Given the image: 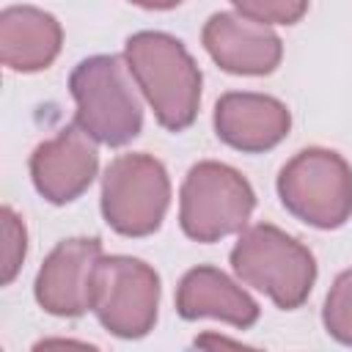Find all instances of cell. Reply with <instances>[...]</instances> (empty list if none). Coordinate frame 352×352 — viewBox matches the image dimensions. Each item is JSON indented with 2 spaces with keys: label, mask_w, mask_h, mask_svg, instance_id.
Masks as SVG:
<instances>
[{
  "label": "cell",
  "mask_w": 352,
  "mask_h": 352,
  "mask_svg": "<svg viewBox=\"0 0 352 352\" xmlns=\"http://www.w3.org/2000/svg\"><path fill=\"white\" fill-rule=\"evenodd\" d=\"M124 60L165 129L179 132L195 121L201 72L182 41L168 33L143 30L126 38Z\"/></svg>",
  "instance_id": "1"
},
{
  "label": "cell",
  "mask_w": 352,
  "mask_h": 352,
  "mask_svg": "<svg viewBox=\"0 0 352 352\" xmlns=\"http://www.w3.org/2000/svg\"><path fill=\"white\" fill-rule=\"evenodd\" d=\"M129 66L118 55H94L69 77L77 102L74 124L107 146H124L143 126V107L129 82Z\"/></svg>",
  "instance_id": "2"
},
{
  "label": "cell",
  "mask_w": 352,
  "mask_h": 352,
  "mask_svg": "<svg viewBox=\"0 0 352 352\" xmlns=\"http://www.w3.org/2000/svg\"><path fill=\"white\" fill-rule=\"evenodd\" d=\"M231 267L283 311L302 305L316 278L311 250L270 223L253 226L239 236L231 250Z\"/></svg>",
  "instance_id": "3"
},
{
  "label": "cell",
  "mask_w": 352,
  "mask_h": 352,
  "mask_svg": "<svg viewBox=\"0 0 352 352\" xmlns=\"http://www.w3.org/2000/svg\"><path fill=\"white\" fill-rule=\"evenodd\" d=\"M278 195L294 217L338 228L352 214V170L336 151L305 148L280 168Z\"/></svg>",
  "instance_id": "4"
},
{
  "label": "cell",
  "mask_w": 352,
  "mask_h": 352,
  "mask_svg": "<svg viewBox=\"0 0 352 352\" xmlns=\"http://www.w3.org/2000/svg\"><path fill=\"white\" fill-rule=\"evenodd\" d=\"M256 195L242 173L223 162H198L182 184L179 220L190 239L214 242L242 231Z\"/></svg>",
  "instance_id": "5"
},
{
  "label": "cell",
  "mask_w": 352,
  "mask_h": 352,
  "mask_svg": "<svg viewBox=\"0 0 352 352\" xmlns=\"http://www.w3.org/2000/svg\"><path fill=\"white\" fill-rule=\"evenodd\" d=\"M170 201L168 173L148 154L116 157L102 182L104 220L124 236H146L160 228Z\"/></svg>",
  "instance_id": "6"
},
{
  "label": "cell",
  "mask_w": 352,
  "mask_h": 352,
  "mask_svg": "<svg viewBox=\"0 0 352 352\" xmlns=\"http://www.w3.org/2000/svg\"><path fill=\"white\" fill-rule=\"evenodd\" d=\"M157 302L160 278L146 261L129 256H102L96 261L91 308L110 333L121 338L146 336L157 319Z\"/></svg>",
  "instance_id": "7"
},
{
  "label": "cell",
  "mask_w": 352,
  "mask_h": 352,
  "mask_svg": "<svg viewBox=\"0 0 352 352\" xmlns=\"http://www.w3.org/2000/svg\"><path fill=\"white\" fill-rule=\"evenodd\" d=\"M102 242L96 236H77L60 242L36 275V300L55 316H80L91 308V283Z\"/></svg>",
  "instance_id": "8"
},
{
  "label": "cell",
  "mask_w": 352,
  "mask_h": 352,
  "mask_svg": "<svg viewBox=\"0 0 352 352\" xmlns=\"http://www.w3.org/2000/svg\"><path fill=\"white\" fill-rule=\"evenodd\" d=\"M96 146L88 140V132L77 124L58 132V138L36 146L30 157V173L36 190L52 204H69L96 176Z\"/></svg>",
  "instance_id": "9"
},
{
  "label": "cell",
  "mask_w": 352,
  "mask_h": 352,
  "mask_svg": "<svg viewBox=\"0 0 352 352\" xmlns=\"http://www.w3.org/2000/svg\"><path fill=\"white\" fill-rule=\"evenodd\" d=\"M204 47L234 74H270L283 55L280 38L250 16L214 14L204 25Z\"/></svg>",
  "instance_id": "10"
},
{
  "label": "cell",
  "mask_w": 352,
  "mask_h": 352,
  "mask_svg": "<svg viewBox=\"0 0 352 352\" xmlns=\"http://www.w3.org/2000/svg\"><path fill=\"white\" fill-rule=\"evenodd\" d=\"M289 126L286 104L264 94H226L214 107L217 138L239 151H267L286 138Z\"/></svg>",
  "instance_id": "11"
},
{
  "label": "cell",
  "mask_w": 352,
  "mask_h": 352,
  "mask_svg": "<svg viewBox=\"0 0 352 352\" xmlns=\"http://www.w3.org/2000/svg\"><path fill=\"white\" fill-rule=\"evenodd\" d=\"M60 38L58 19L41 8L14 6L0 16V55L14 72L47 69L60 50Z\"/></svg>",
  "instance_id": "12"
},
{
  "label": "cell",
  "mask_w": 352,
  "mask_h": 352,
  "mask_svg": "<svg viewBox=\"0 0 352 352\" xmlns=\"http://www.w3.org/2000/svg\"><path fill=\"white\" fill-rule=\"evenodd\" d=\"M176 311L182 319L214 316L231 322L234 327H250L258 319V305L214 267H195L182 278Z\"/></svg>",
  "instance_id": "13"
},
{
  "label": "cell",
  "mask_w": 352,
  "mask_h": 352,
  "mask_svg": "<svg viewBox=\"0 0 352 352\" xmlns=\"http://www.w3.org/2000/svg\"><path fill=\"white\" fill-rule=\"evenodd\" d=\"M324 327L341 344H352V270H344L327 294Z\"/></svg>",
  "instance_id": "14"
},
{
  "label": "cell",
  "mask_w": 352,
  "mask_h": 352,
  "mask_svg": "<svg viewBox=\"0 0 352 352\" xmlns=\"http://www.w3.org/2000/svg\"><path fill=\"white\" fill-rule=\"evenodd\" d=\"M242 16H250L264 25H294L305 11L308 0H231Z\"/></svg>",
  "instance_id": "15"
},
{
  "label": "cell",
  "mask_w": 352,
  "mask_h": 352,
  "mask_svg": "<svg viewBox=\"0 0 352 352\" xmlns=\"http://www.w3.org/2000/svg\"><path fill=\"white\" fill-rule=\"evenodd\" d=\"M3 283H11L25 258V228L8 206L3 209Z\"/></svg>",
  "instance_id": "16"
},
{
  "label": "cell",
  "mask_w": 352,
  "mask_h": 352,
  "mask_svg": "<svg viewBox=\"0 0 352 352\" xmlns=\"http://www.w3.org/2000/svg\"><path fill=\"white\" fill-rule=\"evenodd\" d=\"M132 3H138V6H143V8H173V6H179L182 0H132Z\"/></svg>",
  "instance_id": "17"
}]
</instances>
